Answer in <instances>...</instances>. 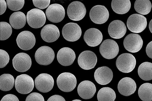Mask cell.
Here are the masks:
<instances>
[{"label": "cell", "mask_w": 152, "mask_h": 101, "mask_svg": "<svg viewBox=\"0 0 152 101\" xmlns=\"http://www.w3.org/2000/svg\"><path fill=\"white\" fill-rule=\"evenodd\" d=\"M58 87L64 92H70L76 88L77 79L71 73L64 72L58 76L56 80Z\"/></svg>", "instance_id": "cell-1"}, {"label": "cell", "mask_w": 152, "mask_h": 101, "mask_svg": "<svg viewBox=\"0 0 152 101\" xmlns=\"http://www.w3.org/2000/svg\"><path fill=\"white\" fill-rule=\"evenodd\" d=\"M136 63L135 57L128 53L121 54L116 61V65L119 71L124 73L132 71L135 67Z\"/></svg>", "instance_id": "cell-2"}, {"label": "cell", "mask_w": 152, "mask_h": 101, "mask_svg": "<svg viewBox=\"0 0 152 101\" xmlns=\"http://www.w3.org/2000/svg\"><path fill=\"white\" fill-rule=\"evenodd\" d=\"M147 19L143 15L134 14L129 17L127 21V26L131 32L139 33L143 32L147 26Z\"/></svg>", "instance_id": "cell-3"}, {"label": "cell", "mask_w": 152, "mask_h": 101, "mask_svg": "<svg viewBox=\"0 0 152 101\" xmlns=\"http://www.w3.org/2000/svg\"><path fill=\"white\" fill-rule=\"evenodd\" d=\"M33 79L26 74L18 76L15 80V89L21 94H27L33 91L34 87Z\"/></svg>", "instance_id": "cell-4"}, {"label": "cell", "mask_w": 152, "mask_h": 101, "mask_svg": "<svg viewBox=\"0 0 152 101\" xmlns=\"http://www.w3.org/2000/svg\"><path fill=\"white\" fill-rule=\"evenodd\" d=\"M26 20L28 24L31 27L38 29L45 24L46 18L43 11L38 9H34L28 12Z\"/></svg>", "instance_id": "cell-5"}, {"label": "cell", "mask_w": 152, "mask_h": 101, "mask_svg": "<svg viewBox=\"0 0 152 101\" xmlns=\"http://www.w3.org/2000/svg\"><path fill=\"white\" fill-rule=\"evenodd\" d=\"M99 51L102 56L104 58L112 59L115 58L119 53V46L113 40H105L100 46Z\"/></svg>", "instance_id": "cell-6"}, {"label": "cell", "mask_w": 152, "mask_h": 101, "mask_svg": "<svg viewBox=\"0 0 152 101\" xmlns=\"http://www.w3.org/2000/svg\"><path fill=\"white\" fill-rule=\"evenodd\" d=\"M35 60L37 63L42 66H48L52 63L55 58L54 50L48 46H42L35 53Z\"/></svg>", "instance_id": "cell-7"}, {"label": "cell", "mask_w": 152, "mask_h": 101, "mask_svg": "<svg viewBox=\"0 0 152 101\" xmlns=\"http://www.w3.org/2000/svg\"><path fill=\"white\" fill-rule=\"evenodd\" d=\"M67 14L70 19L73 21H80L86 15L85 6L79 1H75L69 4L67 9Z\"/></svg>", "instance_id": "cell-8"}, {"label": "cell", "mask_w": 152, "mask_h": 101, "mask_svg": "<svg viewBox=\"0 0 152 101\" xmlns=\"http://www.w3.org/2000/svg\"><path fill=\"white\" fill-rule=\"evenodd\" d=\"M63 36L69 42H75L81 37L82 30L80 27L76 23L70 22L64 25L62 30Z\"/></svg>", "instance_id": "cell-9"}, {"label": "cell", "mask_w": 152, "mask_h": 101, "mask_svg": "<svg viewBox=\"0 0 152 101\" xmlns=\"http://www.w3.org/2000/svg\"><path fill=\"white\" fill-rule=\"evenodd\" d=\"M143 40L138 34L131 33L127 35L124 41V45L128 52L135 53L139 52L143 45Z\"/></svg>", "instance_id": "cell-10"}, {"label": "cell", "mask_w": 152, "mask_h": 101, "mask_svg": "<svg viewBox=\"0 0 152 101\" xmlns=\"http://www.w3.org/2000/svg\"><path fill=\"white\" fill-rule=\"evenodd\" d=\"M97 63L96 54L90 50L84 51L81 53L78 58V63L82 69L88 70L93 69Z\"/></svg>", "instance_id": "cell-11"}, {"label": "cell", "mask_w": 152, "mask_h": 101, "mask_svg": "<svg viewBox=\"0 0 152 101\" xmlns=\"http://www.w3.org/2000/svg\"><path fill=\"white\" fill-rule=\"evenodd\" d=\"M91 20L95 24L101 25L107 21L109 17V11L104 6L96 5L92 8L90 11Z\"/></svg>", "instance_id": "cell-12"}, {"label": "cell", "mask_w": 152, "mask_h": 101, "mask_svg": "<svg viewBox=\"0 0 152 101\" xmlns=\"http://www.w3.org/2000/svg\"><path fill=\"white\" fill-rule=\"evenodd\" d=\"M12 61L14 68L20 72H26L32 66V60L30 57L24 53H20L16 54Z\"/></svg>", "instance_id": "cell-13"}, {"label": "cell", "mask_w": 152, "mask_h": 101, "mask_svg": "<svg viewBox=\"0 0 152 101\" xmlns=\"http://www.w3.org/2000/svg\"><path fill=\"white\" fill-rule=\"evenodd\" d=\"M65 12L64 8L58 4L50 5L45 11V15L50 21L54 23L60 22L65 17Z\"/></svg>", "instance_id": "cell-14"}, {"label": "cell", "mask_w": 152, "mask_h": 101, "mask_svg": "<svg viewBox=\"0 0 152 101\" xmlns=\"http://www.w3.org/2000/svg\"><path fill=\"white\" fill-rule=\"evenodd\" d=\"M54 80L51 76L47 74H42L37 76L34 80L35 87L42 93H48L52 89Z\"/></svg>", "instance_id": "cell-15"}, {"label": "cell", "mask_w": 152, "mask_h": 101, "mask_svg": "<svg viewBox=\"0 0 152 101\" xmlns=\"http://www.w3.org/2000/svg\"><path fill=\"white\" fill-rule=\"evenodd\" d=\"M16 42L20 49L24 50H28L32 49L35 45L36 38L32 32L24 31L19 34Z\"/></svg>", "instance_id": "cell-16"}, {"label": "cell", "mask_w": 152, "mask_h": 101, "mask_svg": "<svg viewBox=\"0 0 152 101\" xmlns=\"http://www.w3.org/2000/svg\"><path fill=\"white\" fill-rule=\"evenodd\" d=\"M136 82L130 77H124L121 79L118 84L119 93L122 95L128 96L134 94L136 91Z\"/></svg>", "instance_id": "cell-17"}, {"label": "cell", "mask_w": 152, "mask_h": 101, "mask_svg": "<svg viewBox=\"0 0 152 101\" xmlns=\"http://www.w3.org/2000/svg\"><path fill=\"white\" fill-rule=\"evenodd\" d=\"M84 39L88 45L95 47L101 44L102 41V34L98 29L91 28L85 32Z\"/></svg>", "instance_id": "cell-18"}, {"label": "cell", "mask_w": 152, "mask_h": 101, "mask_svg": "<svg viewBox=\"0 0 152 101\" xmlns=\"http://www.w3.org/2000/svg\"><path fill=\"white\" fill-rule=\"evenodd\" d=\"M113 74L110 68L106 66L98 68L94 73V78L97 83L101 85H106L112 81Z\"/></svg>", "instance_id": "cell-19"}, {"label": "cell", "mask_w": 152, "mask_h": 101, "mask_svg": "<svg viewBox=\"0 0 152 101\" xmlns=\"http://www.w3.org/2000/svg\"><path fill=\"white\" fill-rule=\"evenodd\" d=\"M76 57L74 51L68 47L63 48L59 50L57 54L58 62L62 66H65L72 64Z\"/></svg>", "instance_id": "cell-20"}, {"label": "cell", "mask_w": 152, "mask_h": 101, "mask_svg": "<svg viewBox=\"0 0 152 101\" xmlns=\"http://www.w3.org/2000/svg\"><path fill=\"white\" fill-rule=\"evenodd\" d=\"M126 27L124 22L120 20H114L109 24L108 32L112 38L119 39L123 38L126 32Z\"/></svg>", "instance_id": "cell-21"}, {"label": "cell", "mask_w": 152, "mask_h": 101, "mask_svg": "<svg viewBox=\"0 0 152 101\" xmlns=\"http://www.w3.org/2000/svg\"><path fill=\"white\" fill-rule=\"evenodd\" d=\"M96 91V86L92 82L85 80L78 85L77 92L81 98L84 99L92 98Z\"/></svg>", "instance_id": "cell-22"}, {"label": "cell", "mask_w": 152, "mask_h": 101, "mask_svg": "<svg viewBox=\"0 0 152 101\" xmlns=\"http://www.w3.org/2000/svg\"><path fill=\"white\" fill-rule=\"evenodd\" d=\"M40 35L44 41L51 43L58 39L60 36V32L55 25L48 24L44 26L41 31Z\"/></svg>", "instance_id": "cell-23"}, {"label": "cell", "mask_w": 152, "mask_h": 101, "mask_svg": "<svg viewBox=\"0 0 152 101\" xmlns=\"http://www.w3.org/2000/svg\"><path fill=\"white\" fill-rule=\"evenodd\" d=\"M26 15L23 12H14L9 19L10 25L15 29L23 28L26 25Z\"/></svg>", "instance_id": "cell-24"}, {"label": "cell", "mask_w": 152, "mask_h": 101, "mask_svg": "<svg viewBox=\"0 0 152 101\" xmlns=\"http://www.w3.org/2000/svg\"><path fill=\"white\" fill-rule=\"evenodd\" d=\"M113 11L118 14H124L129 11L131 8L129 0H113L111 4Z\"/></svg>", "instance_id": "cell-25"}, {"label": "cell", "mask_w": 152, "mask_h": 101, "mask_svg": "<svg viewBox=\"0 0 152 101\" xmlns=\"http://www.w3.org/2000/svg\"><path fill=\"white\" fill-rule=\"evenodd\" d=\"M138 74L140 78L144 81L152 80V63L144 62L141 64L138 69Z\"/></svg>", "instance_id": "cell-26"}, {"label": "cell", "mask_w": 152, "mask_h": 101, "mask_svg": "<svg viewBox=\"0 0 152 101\" xmlns=\"http://www.w3.org/2000/svg\"><path fill=\"white\" fill-rule=\"evenodd\" d=\"M116 98L115 91L109 87H103L98 91L97 99L98 101H114Z\"/></svg>", "instance_id": "cell-27"}, {"label": "cell", "mask_w": 152, "mask_h": 101, "mask_svg": "<svg viewBox=\"0 0 152 101\" xmlns=\"http://www.w3.org/2000/svg\"><path fill=\"white\" fill-rule=\"evenodd\" d=\"M15 78L11 74H4L0 76V89L3 91H10L13 88Z\"/></svg>", "instance_id": "cell-28"}, {"label": "cell", "mask_w": 152, "mask_h": 101, "mask_svg": "<svg viewBox=\"0 0 152 101\" xmlns=\"http://www.w3.org/2000/svg\"><path fill=\"white\" fill-rule=\"evenodd\" d=\"M134 8L138 13L146 15L151 12L152 4L149 0H136L134 3Z\"/></svg>", "instance_id": "cell-29"}, {"label": "cell", "mask_w": 152, "mask_h": 101, "mask_svg": "<svg viewBox=\"0 0 152 101\" xmlns=\"http://www.w3.org/2000/svg\"><path fill=\"white\" fill-rule=\"evenodd\" d=\"M139 97L143 101H152V84L145 83L142 84L138 90Z\"/></svg>", "instance_id": "cell-30"}, {"label": "cell", "mask_w": 152, "mask_h": 101, "mask_svg": "<svg viewBox=\"0 0 152 101\" xmlns=\"http://www.w3.org/2000/svg\"><path fill=\"white\" fill-rule=\"evenodd\" d=\"M12 33V26L8 23L1 22L0 23V40L4 41L8 39Z\"/></svg>", "instance_id": "cell-31"}, {"label": "cell", "mask_w": 152, "mask_h": 101, "mask_svg": "<svg viewBox=\"0 0 152 101\" xmlns=\"http://www.w3.org/2000/svg\"><path fill=\"white\" fill-rule=\"evenodd\" d=\"M8 7L13 11H19L23 8L25 4L24 0H7Z\"/></svg>", "instance_id": "cell-32"}, {"label": "cell", "mask_w": 152, "mask_h": 101, "mask_svg": "<svg viewBox=\"0 0 152 101\" xmlns=\"http://www.w3.org/2000/svg\"><path fill=\"white\" fill-rule=\"evenodd\" d=\"M10 60L9 54L5 50H0V68H4L7 66Z\"/></svg>", "instance_id": "cell-33"}, {"label": "cell", "mask_w": 152, "mask_h": 101, "mask_svg": "<svg viewBox=\"0 0 152 101\" xmlns=\"http://www.w3.org/2000/svg\"><path fill=\"white\" fill-rule=\"evenodd\" d=\"M33 2L36 7L40 9H44L49 6L50 0H33Z\"/></svg>", "instance_id": "cell-34"}, {"label": "cell", "mask_w": 152, "mask_h": 101, "mask_svg": "<svg viewBox=\"0 0 152 101\" xmlns=\"http://www.w3.org/2000/svg\"><path fill=\"white\" fill-rule=\"evenodd\" d=\"M26 101H45V99L43 96L39 93L33 92L27 96Z\"/></svg>", "instance_id": "cell-35"}, {"label": "cell", "mask_w": 152, "mask_h": 101, "mask_svg": "<svg viewBox=\"0 0 152 101\" xmlns=\"http://www.w3.org/2000/svg\"><path fill=\"white\" fill-rule=\"evenodd\" d=\"M1 101H19V100L16 96L10 94L4 96Z\"/></svg>", "instance_id": "cell-36"}, {"label": "cell", "mask_w": 152, "mask_h": 101, "mask_svg": "<svg viewBox=\"0 0 152 101\" xmlns=\"http://www.w3.org/2000/svg\"><path fill=\"white\" fill-rule=\"evenodd\" d=\"M7 3L4 0L0 1V10H1L0 15H1L5 12L7 9Z\"/></svg>", "instance_id": "cell-37"}, {"label": "cell", "mask_w": 152, "mask_h": 101, "mask_svg": "<svg viewBox=\"0 0 152 101\" xmlns=\"http://www.w3.org/2000/svg\"><path fill=\"white\" fill-rule=\"evenodd\" d=\"M47 101H66L62 96L59 95H54L51 96Z\"/></svg>", "instance_id": "cell-38"}, {"label": "cell", "mask_w": 152, "mask_h": 101, "mask_svg": "<svg viewBox=\"0 0 152 101\" xmlns=\"http://www.w3.org/2000/svg\"><path fill=\"white\" fill-rule=\"evenodd\" d=\"M146 52L147 56L149 58L152 59V41L150 42L147 45Z\"/></svg>", "instance_id": "cell-39"}, {"label": "cell", "mask_w": 152, "mask_h": 101, "mask_svg": "<svg viewBox=\"0 0 152 101\" xmlns=\"http://www.w3.org/2000/svg\"><path fill=\"white\" fill-rule=\"evenodd\" d=\"M149 28L150 32L152 34V19L150 21L149 24Z\"/></svg>", "instance_id": "cell-40"}, {"label": "cell", "mask_w": 152, "mask_h": 101, "mask_svg": "<svg viewBox=\"0 0 152 101\" xmlns=\"http://www.w3.org/2000/svg\"><path fill=\"white\" fill-rule=\"evenodd\" d=\"M72 101H82L80 100H78V99H76V100H74Z\"/></svg>", "instance_id": "cell-41"}]
</instances>
